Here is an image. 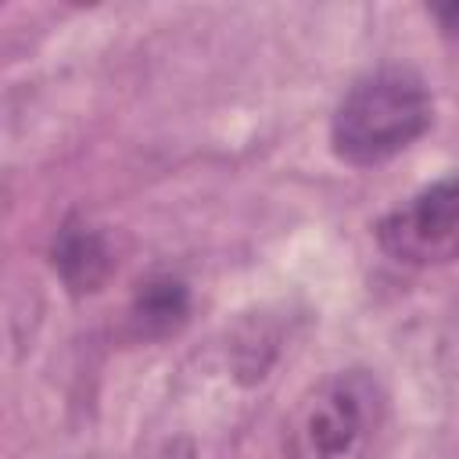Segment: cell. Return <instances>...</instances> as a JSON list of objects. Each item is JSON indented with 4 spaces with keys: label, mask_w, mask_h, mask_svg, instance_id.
<instances>
[{
    "label": "cell",
    "mask_w": 459,
    "mask_h": 459,
    "mask_svg": "<svg viewBox=\"0 0 459 459\" xmlns=\"http://www.w3.org/2000/svg\"><path fill=\"white\" fill-rule=\"evenodd\" d=\"M54 269L72 294H90L111 276L115 258L97 230L86 222H68L54 240Z\"/></svg>",
    "instance_id": "obj_4"
},
{
    "label": "cell",
    "mask_w": 459,
    "mask_h": 459,
    "mask_svg": "<svg viewBox=\"0 0 459 459\" xmlns=\"http://www.w3.org/2000/svg\"><path fill=\"white\" fill-rule=\"evenodd\" d=\"M190 312V294L179 280L172 276H154L136 290L133 301V323L140 326V333L147 337H161L172 333Z\"/></svg>",
    "instance_id": "obj_5"
},
{
    "label": "cell",
    "mask_w": 459,
    "mask_h": 459,
    "mask_svg": "<svg viewBox=\"0 0 459 459\" xmlns=\"http://www.w3.org/2000/svg\"><path fill=\"white\" fill-rule=\"evenodd\" d=\"M434 118L427 82L402 65L362 75L333 111L330 140L348 165H380L416 143Z\"/></svg>",
    "instance_id": "obj_1"
},
{
    "label": "cell",
    "mask_w": 459,
    "mask_h": 459,
    "mask_svg": "<svg viewBox=\"0 0 459 459\" xmlns=\"http://www.w3.org/2000/svg\"><path fill=\"white\" fill-rule=\"evenodd\" d=\"M380 247L405 265H448L459 262V176L441 179L377 226Z\"/></svg>",
    "instance_id": "obj_2"
},
{
    "label": "cell",
    "mask_w": 459,
    "mask_h": 459,
    "mask_svg": "<svg viewBox=\"0 0 459 459\" xmlns=\"http://www.w3.org/2000/svg\"><path fill=\"white\" fill-rule=\"evenodd\" d=\"M377 420V387L362 373L330 380L305 409L301 445L308 459H348Z\"/></svg>",
    "instance_id": "obj_3"
},
{
    "label": "cell",
    "mask_w": 459,
    "mask_h": 459,
    "mask_svg": "<svg viewBox=\"0 0 459 459\" xmlns=\"http://www.w3.org/2000/svg\"><path fill=\"white\" fill-rule=\"evenodd\" d=\"M434 14H437V22H441V29H445L448 36H459V4H448V7H437Z\"/></svg>",
    "instance_id": "obj_6"
}]
</instances>
